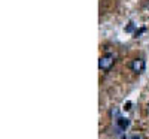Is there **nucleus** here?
I'll use <instances>...</instances> for the list:
<instances>
[{"instance_id": "nucleus-1", "label": "nucleus", "mask_w": 149, "mask_h": 139, "mask_svg": "<svg viewBox=\"0 0 149 139\" xmlns=\"http://www.w3.org/2000/svg\"><path fill=\"white\" fill-rule=\"evenodd\" d=\"M112 117H113V120H115V129L118 130L116 133H122V132H125L128 129L130 120L127 117H122L121 114H119V109L118 108L112 109Z\"/></svg>"}, {"instance_id": "nucleus-2", "label": "nucleus", "mask_w": 149, "mask_h": 139, "mask_svg": "<svg viewBox=\"0 0 149 139\" xmlns=\"http://www.w3.org/2000/svg\"><path fill=\"white\" fill-rule=\"evenodd\" d=\"M113 63H115L113 54H104L103 57L98 58V67L103 72H109L112 69V66H113Z\"/></svg>"}, {"instance_id": "nucleus-3", "label": "nucleus", "mask_w": 149, "mask_h": 139, "mask_svg": "<svg viewBox=\"0 0 149 139\" xmlns=\"http://www.w3.org/2000/svg\"><path fill=\"white\" fill-rule=\"evenodd\" d=\"M130 69L136 73H143L145 69H146V63H145L143 58H136L130 63Z\"/></svg>"}, {"instance_id": "nucleus-4", "label": "nucleus", "mask_w": 149, "mask_h": 139, "mask_svg": "<svg viewBox=\"0 0 149 139\" xmlns=\"http://www.w3.org/2000/svg\"><path fill=\"white\" fill-rule=\"evenodd\" d=\"M133 30H134V22H133V21H130V22H128V26L125 27V32H127V33H130V32H133Z\"/></svg>"}, {"instance_id": "nucleus-5", "label": "nucleus", "mask_w": 149, "mask_h": 139, "mask_svg": "<svg viewBox=\"0 0 149 139\" xmlns=\"http://www.w3.org/2000/svg\"><path fill=\"white\" fill-rule=\"evenodd\" d=\"M143 32H146V29H145V27H142V29H139V30H136V32H134L136 37H137V36H140V34H142Z\"/></svg>"}, {"instance_id": "nucleus-6", "label": "nucleus", "mask_w": 149, "mask_h": 139, "mask_svg": "<svg viewBox=\"0 0 149 139\" xmlns=\"http://www.w3.org/2000/svg\"><path fill=\"white\" fill-rule=\"evenodd\" d=\"M130 139H142V138H140V135L134 133V135H131V136H130Z\"/></svg>"}, {"instance_id": "nucleus-7", "label": "nucleus", "mask_w": 149, "mask_h": 139, "mask_svg": "<svg viewBox=\"0 0 149 139\" xmlns=\"http://www.w3.org/2000/svg\"><path fill=\"white\" fill-rule=\"evenodd\" d=\"M148 9H149V5H148Z\"/></svg>"}]
</instances>
